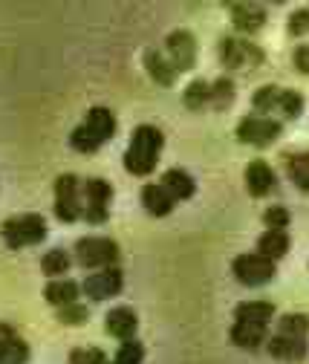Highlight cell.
Returning a JSON list of instances; mask_svg holds the SVG:
<instances>
[{
  "label": "cell",
  "instance_id": "1",
  "mask_svg": "<svg viewBox=\"0 0 309 364\" xmlns=\"http://www.w3.org/2000/svg\"><path fill=\"white\" fill-rule=\"evenodd\" d=\"M165 139H162V130L153 124H142L136 127L134 139H130V148L124 151V168L136 176H145L156 168L159 162V151H162Z\"/></svg>",
  "mask_w": 309,
  "mask_h": 364
},
{
  "label": "cell",
  "instance_id": "2",
  "mask_svg": "<svg viewBox=\"0 0 309 364\" xmlns=\"http://www.w3.org/2000/svg\"><path fill=\"white\" fill-rule=\"evenodd\" d=\"M4 235L6 246L9 249H23V246H35L47 237V223H43L40 214H21V217H12L4 223Z\"/></svg>",
  "mask_w": 309,
  "mask_h": 364
},
{
  "label": "cell",
  "instance_id": "3",
  "mask_svg": "<svg viewBox=\"0 0 309 364\" xmlns=\"http://www.w3.org/2000/svg\"><path fill=\"white\" fill-rule=\"evenodd\" d=\"M75 260L84 269H110L119 260V246L107 237H81L75 243Z\"/></svg>",
  "mask_w": 309,
  "mask_h": 364
},
{
  "label": "cell",
  "instance_id": "4",
  "mask_svg": "<svg viewBox=\"0 0 309 364\" xmlns=\"http://www.w3.org/2000/svg\"><path fill=\"white\" fill-rule=\"evenodd\" d=\"M232 269H234V278L246 287H260V284L272 281V275H275V263L266 260L263 255H240V257H234Z\"/></svg>",
  "mask_w": 309,
  "mask_h": 364
},
{
  "label": "cell",
  "instance_id": "5",
  "mask_svg": "<svg viewBox=\"0 0 309 364\" xmlns=\"http://www.w3.org/2000/svg\"><path fill=\"white\" fill-rule=\"evenodd\" d=\"M165 50H168V61L176 73H185L197 64V41L191 32L176 29L165 38Z\"/></svg>",
  "mask_w": 309,
  "mask_h": 364
},
{
  "label": "cell",
  "instance_id": "6",
  "mask_svg": "<svg viewBox=\"0 0 309 364\" xmlns=\"http://www.w3.org/2000/svg\"><path fill=\"white\" fill-rule=\"evenodd\" d=\"M84 197H87V208H84V220L90 225H99L107 220V205L113 197L110 182L104 179H87L84 182Z\"/></svg>",
  "mask_w": 309,
  "mask_h": 364
},
{
  "label": "cell",
  "instance_id": "7",
  "mask_svg": "<svg viewBox=\"0 0 309 364\" xmlns=\"http://www.w3.org/2000/svg\"><path fill=\"white\" fill-rule=\"evenodd\" d=\"M84 214V208L78 205V176L64 173L55 179V217L64 223H72Z\"/></svg>",
  "mask_w": 309,
  "mask_h": 364
},
{
  "label": "cell",
  "instance_id": "8",
  "mask_svg": "<svg viewBox=\"0 0 309 364\" xmlns=\"http://www.w3.org/2000/svg\"><path fill=\"white\" fill-rule=\"evenodd\" d=\"M278 136H281V122L266 119V116H263V119L249 116V119H243L237 124V139L240 142H249V145H257V148L275 142Z\"/></svg>",
  "mask_w": 309,
  "mask_h": 364
},
{
  "label": "cell",
  "instance_id": "9",
  "mask_svg": "<svg viewBox=\"0 0 309 364\" xmlns=\"http://www.w3.org/2000/svg\"><path fill=\"white\" fill-rule=\"evenodd\" d=\"M121 284H124V275H121V269L110 266V269H102V272H93L90 278L84 281V292L87 298H93V301H107L113 295L121 292Z\"/></svg>",
  "mask_w": 309,
  "mask_h": 364
},
{
  "label": "cell",
  "instance_id": "10",
  "mask_svg": "<svg viewBox=\"0 0 309 364\" xmlns=\"http://www.w3.org/2000/svg\"><path fill=\"white\" fill-rule=\"evenodd\" d=\"M217 50H219V58H223V64L229 70H237L246 58L254 61V64L263 61V53L257 47H251V43H246V41H237V38H223Z\"/></svg>",
  "mask_w": 309,
  "mask_h": 364
},
{
  "label": "cell",
  "instance_id": "11",
  "mask_svg": "<svg viewBox=\"0 0 309 364\" xmlns=\"http://www.w3.org/2000/svg\"><path fill=\"white\" fill-rule=\"evenodd\" d=\"M29 347L9 324H0V364H26Z\"/></svg>",
  "mask_w": 309,
  "mask_h": 364
},
{
  "label": "cell",
  "instance_id": "12",
  "mask_svg": "<svg viewBox=\"0 0 309 364\" xmlns=\"http://www.w3.org/2000/svg\"><path fill=\"white\" fill-rule=\"evenodd\" d=\"M246 188H249L251 197H266L275 188V173H272V168L263 159L249 162V168H246Z\"/></svg>",
  "mask_w": 309,
  "mask_h": 364
},
{
  "label": "cell",
  "instance_id": "13",
  "mask_svg": "<svg viewBox=\"0 0 309 364\" xmlns=\"http://www.w3.org/2000/svg\"><path fill=\"white\" fill-rule=\"evenodd\" d=\"M139 321H136V312L127 309V306H116L107 312V333L113 338H121V341H130L136 333Z\"/></svg>",
  "mask_w": 309,
  "mask_h": 364
},
{
  "label": "cell",
  "instance_id": "14",
  "mask_svg": "<svg viewBox=\"0 0 309 364\" xmlns=\"http://www.w3.org/2000/svg\"><path fill=\"white\" fill-rule=\"evenodd\" d=\"M229 336H232V341L237 347H246V350H257L263 341L269 338L266 324H254V321H237Z\"/></svg>",
  "mask_w": 309,
  "mask_h": 364
},
{
  "label": "cell",
  "instance_id": "15",
  "mask_svg": "<svg viewBox=\"0 0 309 364\" xmlns=\"http://www.w3.org/2000/svg\"><path fill=\"white\" fill-rule=\"evenodd\" d=\"M266 347H269V353L275 355V358H281V361H300L303 355H306V344H303V338H292V336H272L269 341H266Z\"/></svg>",
  "mask_w": 309,
  "mask_h": 364
},
{
  "label": "cell",
  "instance_id": "16",
  "mask_svg": "<svg viewBox=\"0 0 309 364\" xmlns=\"http://www.w3.org/2000/svg\"><path fill=\"white\" fill-rule=\"evenodd\" d=\"M162 188L173 197V200H188V197H194V176H188L183 168H170V171H165V176H162Z\"/></svg>",
  "mask_w": 309,
  "mask_h": 364
},
{
  "label": "cell",
  "instance_id": "17",
  "mask_svg": "<svg viewBox=\"0 0 309 364\" xmlns=\"http://www.w3.org/2000/svg\"><path fill=\"white\" fill-rule=\"evenodd\" d=\"M84 127L90 130L96 139H99V145H102V142L113 139V133H116V119H113V113H110L107 107H93L90 113H87Z\"/></svg>",
  "mask_w": 309,
  "mask_h": 364
},
{
  "label": "cell",
  "instance_id": "18",
  "mask_svg": "<svg viewBox=\"0 0 309 364\" xmlns=\"http://www.w3.org/2000/svg\"><path fill=\"white\" fill-rule=\"evenodd\" d=\"M232 23L240 32H257L263 23H266V12L251 6V4H232Z\"/></svg>",
  "mask_w": 309,
  "mask_h": 364
},
{
  "label": "cell",
  "instance_id": "19",
  "mask_svg": "<svg viewBox=\"0 0 309 364\" xmlns=\"http://www.w3.org/2000/svg\"><path fill=\"white\" fill-rule=\"evenodd\" d=\"M237 321H254V324H269V318L275 315V304L272 301H243L234 309Z\"/></svg>",
  "mask_w": 309,
  "mask_h": 364
},
{
  "label": "cell",
  "instance_id": "20",
  "mask_svg": "<svg viewBox=\"0 0 309 364\" xmlns=\"http://www.w3.org/2000/svg\"><path fill=\"white\" fill-rule=\"evenodd\" d=\"M145 70H148L151 78H153L156 84H162V87H170V84L176 81V70H173L170 61L162 58L156 50H148V53H145Z\"/></svg>",
  "mask_w": 309,
  "mask_h": 364
},
{
  "label": "cell",
  "instance_id": "21",
  "mask_svg": "<svg viewBox=\"0 0 309 364\" xmlns=\"http://www.w3.org/2000/svg\"><path fill=\"white\" fill-rule=\"evenodd\" d=\"M142 205H145L153 217H165V214H170V208H173V197H170L162 186H145V188H142Z\"/></svg>",
  "mask_w": 309,
  "mask_h": 364
},
{
  "label": "cell",
  "instance_id": "22",
  "mask_svg": "<svg viewBox=\"0 0 309 364\" xmlns=\"http://www.w3.org/2000/svg\"><path fill=\"white\" fill-rule=\"evenodd\" d=\"M257 249H260L263 257L275 263L278 257H283V255L289 252V237H286V232H275V229H269L266 235H260Z\"/></svg>",
  "mask_w": 309,
  "mask_h": 364
},
{
  "label": "cell",
  "instance_id": "23",
  "mask_svg": "<svg viewBox=\"0 0 309 364\" xmlns=\"http://www.w3.org/2000/svg\"><path fill=\"white\" fill-rule=\"evenodd\" d=\"M43 298L55 306L78 304V284L75 281H50L47 289H43Z\"/></svg>",
  "mask_w": 309,
  "mask_h": 364
},
{
  "label": "cell",
  "instance_id": "24",
  "mask_svg": "<svg viewBox=\"0 0 309 364\" xmlns=\"http://www.w3.org/2000/svg\"><path fill=\"white\" fill-rule=\"evenodd\" d=\"M183 102H185V107H191V110H200L202 105H208V102H211V87H208V81H202V78L191 81V84L185 87V93H183Z\"/></svg>",
  "mask_w": 309,
  "mask_h": 364
},
{
  "label": "cell",
  "instance_id": "25",
  "mask_svg": "<svg viewBox=\"0 0 309 364\" xmlns=\"http://www.w3.org/2000/svg\"><path fill=\"white\" fill-rule=\"evenodd\" d=\"M286 171L298 188L309 191V154H295L286 159Z\"/></svg>",
  "mask_w": 309,
  "mask_h": 364
},
{
  "label": "cell",
  "instance_id": "26",
  "mask_svg": "<svg viewBox=\"0 0 309 364\" xmlns=\"http://www.w3.org/2000/svg\"><path fill=\"white\" fill-rule=\"evenodd\" d=\"M67 269H70V255H67V252H61V249L47 252V255L40 257V272H43V275H50V278L64 275Z\"/></svg>",
  "mask_w": 309,
  "mask_h": 364
},
{
  "label": "cell",
  "instance_id": "27",
  "mask_svg": "<svg viewBox=\"0 0 309 364\" xmlns=\"http://www.w3.org/2000/svg\"><path fill=\"white\" fill-rule=\"evenodd\" d=\"M281 336H292V338H303L309 333V318L295 312V315H283L281 318Z\"/></svg>",
  "mask_w": 309,
  "mask_h": 364
},
{
  "label": "cell",
  "instance_id": "28",
  "mask_svg": "<svg viewBox=\"0 0 309 364\" xmlns=\"http://www.w3.org/2000/svg\"><path fill=\"white\" fill-rule=\"evenodd\" d=\"M278 110H281L286 119H298V116H300V110H303V96H300V93H295V90H281Z\"/></svg>",
  "mask_w": 309,
  "mask_h": 364
},
{
  "label": "cell",
  "instance_id": "29",
  "mask_svg": "<svg viewBox=\"0 0 309 364\" xmlns=\"http://www.w3.org/2000/svg\"><path fill=\"white\" fill-rule=\"evenodd\" d=\"M211 102L217 105V110H226V107L234 102V84H232L229 78L214 81V87H211Z\"/></svg>",
  "mask_w": 309,
  "mask_h": 364
},
{
  "label": "cell",
  "instance_id": "30",
  "mask_svg": "<svg viewBox=\"0 0 309 364\" xmlns=\"http://www.w3.org/2000/svg\"><path fill=\"white\" fill-rule=\"evenodd\" d=\"M70 145H72L78 154H93V151L99 148V139H96V136L87 130L84 124H78V127L72 130V136H70Z\"/></svg>",
  "mask_w": 309,
  "mask_h": 364
},
{
  "label": "cell",
  "instance_id": "31",
  "mask_svg": "<svg viewBox=\"0 0 309 364\" xmlns=\"http://www.w3.org/2000/svg\"><path fill=\"white\" fill-rule=\"evenodd\" d=\"M142 358H145V347L134 338L121 341V347L116 353V364H142Z\"/></svg>",
  "mask_w": 309,
  "mask_h": 364
},
{
  "label": "cell",
  "instance_id": "32",
  "mask_svg": "<svg viewBox=\"0 0 309 364\" xmlns=\"http://www.w3.org/2000/svg\"><path fill=\"white\" fill-rule=\"evenodd\" d=\"M70 364H107V355L99 347H78L70 353Z\"/></svg>",
  "mask_w": 309,
  "mask_h": 364
},
{
  "label": "cell",
  "instance_id": "33",
  "mask_svg": "<svg viewBox=\"0 0 309 364\" xmlns=\"http://www.w3.org/2000/svg\"><path fill=\"white\" fill-rule=\"evenodd\" d=\"M87 318H90V312H87V306H81V304H70V306H61L58 309V321L61 324H70V327L87 324Z\"/></svg>",
  "mask_w": 309,
  "mask_h": 364
},
{
  "label": "cell",
  "instance_id": "34",
  "mask_svg": "<svg viewBox=\"0 0 309 364\" xmlns=\"http://www.w3.org/2000/svg\"><path fill=\"white\" fill-rule=\"evenodd\" d=\"M278 99H281V90L278 87H263V90H257L254 93V99H251V105L257 107V110H272V107H278Z\"/></svg>",
  "mask_w": 309,
  "mask_h": 364
},
{
  "label": "cell",
  "instance_id": "35",
  "mask_svg": "<svg viewBox=\"0 0 309 364\" xmlns=\"http://www.w3.org/2000/svg\"><path fill=\"white\" fill-rule=\"evenodd\" d=\"M263 223L275 232H283V225L289 223V211L283 205H272V208H266V214H263Z\"/></svg>",
  "mask_w": 309,
  "mask_h": 364
},
{
  "label": "cell",
  "instance_id": "36",
  "mask_svg": "<svg viewBox=\"0 0 309 364\" xmlns=\"http://www.w3.org/2000/svg\"><path fill=\"white\" fill-rule=\"evenodd\" d=\"M289 32L292 35H306L309 32V9H300L289 18Z\"/></svg>",
  "mask_w": 309,
  "mask_h": 364
},
{
  "label": "cell",
  "instance_id": "37",
  "mask_svg": "<svg viewBox=\"0 0 309 364\" xmlns=\"http://www.w3.org/2000/svg\"><path fill=\"white\" fill-rule=\"evenodd\" d=\"M295 67H298L303 75H309V43H303V47L295 50Z\"/></svg>",
  "mask_w": 309,
  "mask_h": 364
},
{
  "label": "cell",
  "instance_id": "38",
  "mask_svg": "<svg viewBox=\"0 0 309 364\" xmlns=\"http://www.w3.org/2000/svg\"><path fill=\"white\" fill-rule=\"evenodd\" d=\"M113 364H116V361H113Z\"/></svg>",
  "mask_w": 309,
  "mask_h": 364
}]
</instances>
